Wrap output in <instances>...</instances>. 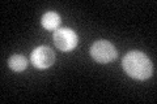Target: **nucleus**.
Listing matches in <instances>:
<instances>
[{"label":"nucleus","mask_w":157,"mask_h":104,"mask_svg":"<svg viewBox=\"0 0 157 104\" xmlns=\"http://www.w3.org/2000/svg\"><path fill=\"white\" fill-rule=\"evenodd\" d=\"M122 66L130 77L139 81H144L153 74V64L145 53L140 51H130L126 53Z\"/></svg>","instance_id":"1"},{"label":"nucleus","mask_w":157,"mask_h":104,"mask_svg":"<svg viewBox=\"0 0 157 104\" xmlns=\"http://www.w3.org/2000/svg\"><path fill=\"white\" fill-rule=\"evenodd\" d=\"M90 55L97 63L107 64L115 60L117 49L109 41H97L90 47Z\"/></svg>","instance_id":"2"},{"label":"nucleus","mask_w":157,"mask_h":104,"mask_svg":"<svg viewBox=\"0 0 157 104\" xmlns=\"http://www.w3.org/2000/svg\"><path fill=\"white\" fill-rule=\"evenodd\" d=\"M54 43L63 52L72 51L77 46V35L72 29L63 27L54 33Z\"/></svg>","instance_id":"3"},{"label":"nucleus","mask_w":157,"mask_h":104,"mask_svg":"<svg viewBox=\"0 0 157 104\" xmlns=\"http://www.w3.org/2000/svg\"><path fill=\"white\" fill-rule=\"evenodd\" d=\"M30 60L33 65L38 69H47L50 68L54 61H55V55L52 49L47 46H39L37 47L30 55Z\"/></svg>","instance_id":"4"},{"label":"nucleus","mask_w":157,"mask_h":104,"mask_svg":"<svg viewBox=\"0 0 157 104\" xmlns=\"http://www.w3.org/2000/svg\"><path fill=\"white\" fill-rule=\"evenodd\" d=\"M60 25V16L55 12H47L42 17V26L47 30H58Z\"/></svg>","instance_id":"5"},{"label":"nucleus","mask_w":157,"mask_h":104,"mask_svg":"<svg viewBox=\"0 0 157 104\" xmlns=\"http://www.w3.org/2000/svg\"><path fill=\"white\" fill-rule=\"evenodd\" d=\"M8 65L14 72H22V70H25L28 66V60H26V57L22 55H13L8 60Z\"/></svg>","instance_id":"6"}]
</instances>
